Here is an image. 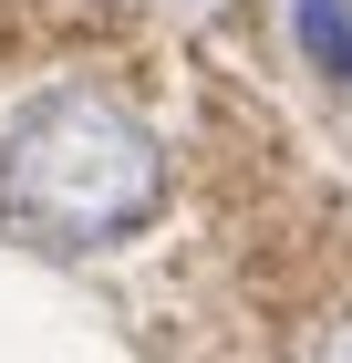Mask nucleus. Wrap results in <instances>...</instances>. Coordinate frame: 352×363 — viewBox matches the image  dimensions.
<instances>
[{
	"label": "nucleus",
	"instance_id": "7ed1b4c3",
	"mask_svg": "<svg viewBox=\"0 0 352 363\" xmlns=\"http://www.w3.org/2000/svg\"><path fill=\"white\" fill-rule=\"evenodd\" d=\"M311 363H352V311H331L322 333H311Z\"/></svg>",
	"mask_w": 352,
	"mask_h": 363
},
{
	"label": "nucleus",
	"instance_id": "f257e3e1",
	"mask_svg": "<svg viewBox=\"0 0 352 363\" xmlns=\"http://www.w3.org/2000/svg\"><path fill=\"white\" fill-rule=\"evenodd\" d=\"M156 197H166V156L145 135V114L93 84L31 94L0 135V218L31 250H62V259L114 250L156 218Z\"/></svg>",
	"mask_w": 352,
	"mask_h": 363
},
{
	"label": "nucleus",
	"instance_id": "f03ea898",
	"mask_svg": "<svg viewBox=\"0 0 352 363\" xmlns=\"http://www.w3.org/2000/svg\"><path fill=\"white\" fill-rule=\"evenodd\" d=\"M300 42H311L331 73H352V11L342 0H300Z\"/></svg>",
	"mask_w": 352,
	"mask_h": 363
}]
</instances>
